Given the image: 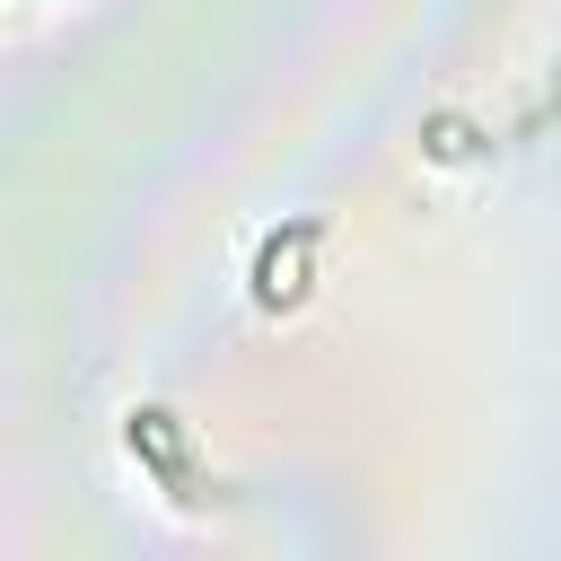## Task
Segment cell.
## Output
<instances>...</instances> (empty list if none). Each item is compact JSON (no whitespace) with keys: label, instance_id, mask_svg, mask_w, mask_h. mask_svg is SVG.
<instances>
[{"label":"cell","instance_id":"6da1fadb","mask_svg":"<svg viewBox=\"0 0 561 561\" xmlns=\"http://www.w3.org/2000/svg\"><path fill=\"white\" fill-rule=\"evenodd\" d=\"M307 254H316V219H289V237H272L263 263H254V298L263 307H289L307 289Z\"/></svg>","mask_w":561,"mask_h":561}]
</instances>
